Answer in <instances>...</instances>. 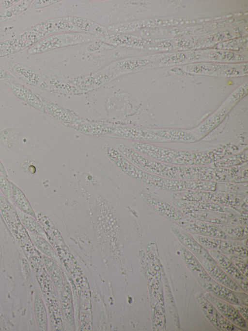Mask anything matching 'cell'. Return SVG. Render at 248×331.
Wrapping results in <instances>:
<instances>
[{"mask_svg":"<svg viewBox=\"0 0 248 331\" xmlns=\"http://www.w3.org/2000/svg\"><path fill=\"white\" fill-rule=\"evenodd\" d=\"M172 200L207 201L230 207L239 214L247 209V197L243 194L187 190L172 194Z\"/></svg>","mask_w":248,"mask_h":331,"instance_id":"obj_1","label":"cell"},{"mask_svg":"<svg viewBox=\"0 0 248 331\" xmlns=\"http://www.w3.org/2000/svg\"><path fill=\"white\" fill-rule=\"evenodd\" d=\"M47 307L51 328L54 331L62 330L60 304L54 285L47 272L41 258L30 262Z\"/></svg>","mask_w":248,"mask_h":331,"instance_id":"obj_2","label":"cell"},{"mask_svg":"<svg viewBox=\"0 0 248 331\" xmlns=\"http://www.w3.org/2000/svg\"><path fill=\"white\" fill-rule=\"evenodd\" d=\"M132 148L136 151L148 157L170 163L202 165L210 163L212 161L207 158H198V157L209 156L206 153L175 152L170 150L160 149L150 144L141 142H134L132 144Z\"/></svg>","mask_w":248,"mask_h":331,"instance_id":"obj_3","label":"cell"},{"mask_svg":"<svg viewBox=\"0 0 248 331\" xmlns=\"http://www.w3.org/2000/svg\"><path fill=\"white\" fill-rule=\"evenodd\" d=\"M0 209L3 217L25 255L36 249L27 230L20 222L16 209L5 197H0Z\"/></svg>","mask_w":248,"mask_h":331,"instance_id":"obj_4","label":"cell"},{"mask_svg":"<svg viewBox=\"0 0 248 331\" xmlns=\"http://www.w3.org/2000/svg\"><path fill=\"white\" fill-rule=\"evenodd\" d=\"M186 216L216 224L246 226L247 216L237 213H222L187 206L180 208Z\"/></svg>","mask_w":248,"mask_h":331,"instance_id":"obj_5","label":"cell"},{"mask_svg":"<svg viewBox=\"0 0 248 331\" xmlns=\"http://www.w3.org/2000/svg\"><path fill=\"white\" fill-rule=\"evenodd\" d=\"M7 70L26 84L44 90H49L50 86L47 74L16 61H10Z\"/></svg>","mask_w":248,"mask_h":331,"instance_id":"obj_6","label":"cell"},{"mask_svg":"<svg viewBox=\"0 0 248 331\" xmlns=\"http://www.w3.org/2000/svg\"><path fill=\"white\" fill-rule=\"evenodd\" d=\"M194 238L207 249L216 250L225 255L248 257V247L236 240L195 234Z\"/></svg>","mask_w":248,"mask_h":331,"instance_id":"obj_7","label":"cell"},{"mask_svg":"<svg viewBox=\"0 0 248 331\" xmlns=\"http://www.w3.org/2000/svg\"><path fill=\"white\" fill-rule=\"evenodd\" d=\"M90 37L85 34H60L46 37L29 48L30 54L43 53L63 46L83 42Z\"/></svg>","mask_w":248,"mask_h":331,"instance_id":"obj_8","label":"cell"},{"mask_svg":"<svg viewBox=\"0 0 248 331\" xmlns=\"http://www.w3.org/2000/svg\"><path fill=\"white\" fill-rule=\"evenodd\" d=\"M186 232L202 236L230 240L218 224L193 218L185 215L180 220L174 223Z\"/></svg>","mask_w":248,"mask_h":331,"instance_id":"obj_9","label":"cell"},{"mask_svg":"<svg viewBox=\"0 0 248 331\" xmlns=\"http://www.w3.org/2000/svg\"><path fill=\"white\" fill-rule=\"evenodd\" d=\"M139 195L141 199L153 210L174 223L185 216L181 211L175 206L160 199L145 188L140 189Z\"/></svg>","mask_w":248,"mask_h":331,"instance_id":"obj_10","label":"cell"},{"mask_svg":"<svg viewBox=\"0 0 248 331\" xmlns=\"http://www.w3.org/2000/svg\"><path fill=\"white\" fill-rule=\"evenodd\" d=\"M19 99L37 110L43 112V105L38 94L15 79L0 80Z\"/></svg>","mask_w":248,"mask_h":331,"instance_id":"obj_11","label":"cell"},{"mask_svg":"<svg viewBox=\"0 0 248 331\" xmlns=\"http://www.w3.org/2000/svg\"><path fill=\"white\" fill-rule=\"evenodd\" d=\"M170 230L178 241L196 257H200L211 263L217 264L209 251L188 232L175 225L170 226Z\"/></svg>","mask_w":248,"mask_h":331,"instance_id":"obj_12","label":"cell"},{"mask_svg":"<svg viewBox=\"0 0 248 331\" xmlns=\"http://www.w3.org/2000/svg\"><path fill=\"white\" fill-rule=\"evenodd\" d=\"M210 254L217 265L241 288L248 293V279L236 268L226 255L216 250H210Z\"/></svg>","mask_w":248,"mask_h":331,"instance_id":"obj_13","label":"cell"},{"mask_svg":"<svg viewBox=\"0 0 248 331\" xmlns=\"http://www.w3.org/2000/svg\"><path fill=\"white\" fill-rule=\"evenodd\" d=\"M204 296L225 318L242 330H248V321L240 314L232 304L219 299L208 292H206Z\"/></svg>","mask_w":248,"mask_h":331,"instance_id":"obj_14","label":"cell"},{"mask_svg":"<svg viewBox=\"0 0 248 331\" xmlns=\"http://www.w3.org/2000/svg\"><path fill=\"white\" fill-rule=\"evenodd\" d=\"M174 244L177 252H178L185 265L197 280L208 281L214 280L193 254L178 241H175Z\"/></svg>","mask_w":248,"mask_h":331,"instance_id":"obj_15","label":"cell"},{"mask_svg":"<svg viewBox=\"0 0 248 331\" xmlns=\"http://www.w3.org/2000/svg\"><path fill=\"white\" fill-rule=\"evenodd\" d=\"M202 265L209 275L217 282L233 291L242 290L217 265L211 263L200 257H196Z\"/></svg>","mask_w":248,"mask_h":331,"instance_id":"obj_16","label":"cell"},{"mask_svg":"<svg viewBox=\"0 0 248 331\" xmlns=\"http://www.w3.org/2000/svg\"><path fill=\"white\" fill-rule=\"evenodd\" d=\"M197 281L202 288L214 296L233 305L241 304L233 291L228 287L217 282L214 280L209 281Z\"/></svg>","mask_w":248,"mask_h":331,"instance_id":"obj_17","label":"cell"},{"mask_svg":"<svg viewBox=\"0 0 248 331\" xmlns=\"http://www.w3.org/2000/svg\"><path fill=\"white\" fill-rule=\"evenodd\" d=\"M62 314L71 327L75 326L72 294L70 285L63 276V284L61 292Z\"/></svg>","mask_w":248,"mask_h":331,"instance_id":"obj_18","label":"cell"},{"mask_svg":"<svg viewBox=\"0 0 248 331\" xmlns=\"http://www.w3.org/2000/svg\"><path fill=\"white\" fill-rule=\"evenodd\" d=\"M45 267L59 294L63 284V275L56 262L39 252Z\"/></svg>","mask_w":248,"mask_h":331,"instance_id":"obj_19","label":"cell"},{"mask_svg":"<svg viewBox=\"0 0 248 331\" xmlns=\"http://www.w3.org/2000/svg\"><path fill=\"white\" fill-rule=\"evenodd\" d=\"M195 298L205 317L216 329L221 331L218 324L219 313L217 309L202 293L198 292L195 295Z\"/></svg>","mask_w":248,"mask_h":331,"instance_id":"obj_20","label":"cell"},{"mask_svg":"<svg viewBox=\"0 0 248 331\" xmlns=\"http://www.w3.org/2000/svg\"><path fill=\"white\" fill-rule=\"evenodd\" d=\"M172 203L175 206L179 208L190 206L198 209L212 211L227 213H237L235 211L230 207L211 202L172 200Z\"/></svg>","mask_w":248,"mask_h":331,"instance_id":"obj_21","label":"cell"},{"mask_svg":"<svg viewBox=\"0 0 248 331\" xmlns=\"http://www.w3.org/2000/svg\"><path fill=\"white\" fill-rule=\"evenodd\" d=\"M33 312L37 329L40 331H46L47 330L46 310L42 297L38 292L34 294Z\"/></svg>","mask_w":248,"mask_h":331,"instance_id":"obj_22","label":"cell"},{"mask_svg":"<svg viewBox=\"0 0 248 331\" xmlns=\"http://www.w3.org/2000/svg\"><path fill=\"white\" fill-rule=\"evenodd\" d=\"M10 182L12 188V200L16 204L17 208L21 212L36 219V213L24 193L16 184L11 181Z\"/></svg>","mask_w":248,"mask_h":331,"instance_id":"obj_23","label":"cell"},{"mask_svg":"<svg viewBox=\"0 0 248 331\" xmlns=\"http://www.w3.org/2000/svg\"><path fill=\"white\" fill-rule=\"evenodd\" d=\"M29 234L32 244L39 252L56 262L58 261V254L52 245L44 237L30 232Z\"/></svg>","mask_w":248,"mask_h":331,"instance_id":"obj_24","label":"cell"},{"mask_svg":"<svg viewBox=\"0 0 248 331\" xmlns=\"http://www.w3.org/2000/svg\"><path fill=\"white\" fill-rule=\"evenodd\" d=\"M16 210L21 223L29 232L43 237L46 236L43 228L36 219L21 212L18 208Z\"/></svg>","mask_w":248,"mask_h":331,"instance_id":"obj_25","label":"cell"},{"mask_svg":"<svg viewBox=\"0 0 248 331\" xmlns=\"http://www.w3.org/2000/svg\"><path fill=\"white\" fill-rule=\"evenodd\" d=\"M33 0H19L11 7L0 12V23L16 17L30 6Z\"/></svg>","mask_w":248,"mask_h":331,"instance_id":"obj_26","label":"cell"},{"mask_svg":"<svg viewBox=\"0 0 248 331\" xmlns=\"http://www.w3.org/2000/svg\"><path fill=\"white\" fill-rule=\"evenodd\" d=\"M220 228L229 237L230 240H244L248 238V227L240 225L218 224Z\"/></svg>","mask_w":248,"mask_h":331,"instance_id":"obj_27","label":"cell"},{"mask_svg":"<svg viewBox=\"0 0 248 331\" xmlns=\"http://www.w3.org/2000/svg\"><path fill=\"white\" fill-rule=\"evenodd\" d=\"M228 257L242 274L248 279L247 258L234 255H229Z\"/></svg>","mask_w":248,"mask_h":331,"instance_id":"obj_28","label":"cell"},{"mask_svg":"<svg viewBox=\"0 0 248 331\" xmlns=\"http://www.w3.org/2000/svg\"><path fill=\"white\" fill-rule=\"evenodd\" d=\"M0 190L4 197L10 201H12V188L10 181L4 175L0 172Z\"/></svg>","mask_w":248,"mask_h":331,"instance_id":"obj_29","label":"cell"},{"mask_svg":"<svg viewBox=\"0 0 248 331\" xmlns=\"http://www.w3.org/2000/svg\"><path fill=\"white\" fill-rule=\"evenodd\" d=\"M218 324L221 331H243L241 328L234 325L225 318L220 313L218 316Z\"/></svg>","mask_w":248,"mask_h":331,"instance_id":"obj_30","label":"cell"},{"mask_svg":"<svg viewBox=\"0 0 248 331\" xmlns=\"http://www.w3.org/2000/svg\"><path fill=\"white\" fill-rule=\"evenodd\" d=\"M56 0H33L31 7L32 9L36 10L42 8L54 3Z\"/></svg>","mask_w":248,"mask_h":331,"instance_id":"obj_31","label":"cell"},{"mask_svg":"<svg viewBox=\"0 0 248 331\" xmlns=\"http://www.w3.org/2000/svg\"><path fill=\"white\" fill-rule=\"evenodd\" d=\"M241 304L248 306V293L241 291H233Z\"/></svg>","mask_w":248,"mask_h":331,"instance_id":"obj_32","label":"cell"},{"mask_svg":"<svg viewBox=\"0 0 248 331\" xmlns=\"http://www.w3.org/2000/svg\"><path fill=\"white\" fill-rule=\"evenodd\" d=\"M233 305L240 314L248 321V306L242 304Z\"/></svg>","mask_w":248,"mask_h":331,"instance_id":"obj_33","label":"cell"},{"mask_svg":"<svg viewBox=\"0 0 248 331\" xmlns=\"http://www.w3.org/2000/svg\"><path fill=\"white\" fill-rule=\"evenodd\" d=\"M14 78V76L7 69L0 65V80H10Z\"/></svg>","mask_w":248,"mask_h":331,"instance_id":"obj_34","label":"cell"},{"mask_svg":"<svg viewBox=\"0 0 248 331\" xmlns=\"http://www.w3.org/2000/svg\"><path fill=\"white\" fill-rule=\"evenodd\" d=\"M21 264L24 275H26L28 278L30 275V273L31 272L30 265L27 260L24 258L21 259Z\"/></svg>","mask_w":248,"mask_h":331,"instance_id":"obj_35","label":"cell"},{"mask_svg":"<svg viewBox=\"0 0 248 331\" xmlns=\"http://www.w3.org/2000/svg\"><path fill=\"white\" fill-rule=\"evenodd\" d=\"M19 0H2L1 5L5 10L7 9L18 2Z\"/></svg>","mask_w":248,"mask_h":331,"instance_id":"obj_36","label":"cell"},{"mask_svg":"<svg viewBox=\"0 0 248 331\" xmlns=\"http://www.w3.org/2000/svg\"><path fill=\"white\" fill-rule=\"evenodd\" d=\"M7 55L6 51V46L4 41L0 43V57Z\"/></svg>","mask_w":248,"mask_h":331,"instance_id":"obj_37","label":"cell"},{"mask_svg":"<svg viewBox=\"0 0 248 331\" xmlns=\"http://www.w3.org/2000/svg\"><path fill=\"white\" fill-rule=\"evenodd\" d=\"M0 172L4 175L6 177H8V174L6 172V170L0 161Z\"/></svg>","mask_w":248,"mask_h":331,"instance_id":"obj_38","label":"cell"}]
</instances>
